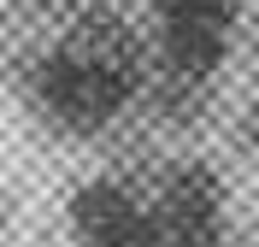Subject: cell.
<instances>
[{
  "instance_id": "obj_1",
  "label": "cell",
  "mask_w": 259,
  "mask_h": 247,
  "mask_svg": "<svg viewBox=\"0 0 259 247\" xmlns=\"http://www.w3.org/2000/svg\"><path fill=\"white\" fill-rule=\"evenodd\" d=\"M136 88H142V41L112 12L71 24L41 59V100L53 118L77 130L112 124L136 100Z\"/></svg>"
},
{
  "instance_id": "obj_2",
  "label": "cell",
  "mask_w": 259,
  "mask_h": 247,
  "mask_svg": "<svg viewBox=\"0 0 259 247\" xmlns=\"http://www.w3.org/2000/svg\"><path fill=\"white\" fill-rule=\"evenodd\" d=\"M159 18V59L171 77H212L230 53L236 0H147Z\"/></svg>"
},
{
  "instance_id": "obj_3",
  "label": "cell",
  "mask_w": 259,
  "mask_h": 247,
  "mask_svg": "<svg viewBox=\"0 0 259 247\" xmlns=\"http://www.w3.org/2000/svg\"><path fill=\"white\" fill-rule=\"evenodd\" d=\"M147 247H218L224 230V188L206 165H183L159 182V194L147 200Z\"/></svg>"
},
{
  "instance_id": "obj_4",
  "label": "cell",
  "mask_w": 259,
  "mask_h": 247,
  "mask_svg": "<svg viewBox=\"0 0 259 247\" xmlns=\"http://www.w3.org/2000/svg\"><path fill=\"white\" fill-rule=\"evenodd\" d=\"M65 218H71L77 247H147L153 241L147 200H136L124 182H106V177L82 182L77 194H71V206H65Z\"/></svg>"
}]
</instances>
